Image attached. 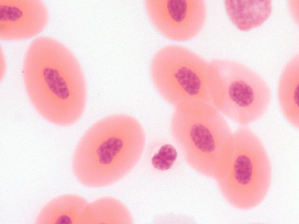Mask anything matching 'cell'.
<instances>
[{
	"label": "cell",
	"mask_w": 299,
	"mask_h": 224,
	"mask_svg": "<svg viewBox=\"0 0 299 224\" xmlns=\"http://www.w3.org/2000/svg\"><path fill=\"white\" fill-rule=\"evenodd\" d=\"M63 49L54 38L38 37L28 48L23 65L24 83L31 102L43 116L57 123L70 120L78 111L68 100L70 90Z\"/></svg>",
	"instance_id": "1"
},
{
	"label": "cell",
	"mask_w": 299,
	"mask_h": 224,
	"mask_svg": "<svg viewBox=\"0 0 299 224\" xmlns=\"http://www.w3.org/2000/svg\"><path fill=\"white\" fill-rule=\"evenodd\" d=\"M150 70L157 90L171 103L215 106L214 75L209 62L190 49L175 44L161 48L153 56Z\"/></svg>",
	"instance_id": "2"
},
{
	"label": "cell",
	"mask_w": 299,
	"mask_h": 224,
	"mask_svg": "<svg viewBox=\"0 0 299 224\" xmlns=\"http://www.w3.org/2000/svg\"><path fill=\"white\" fill-rule=\"evenodd\" d=\"M209 63L214 76L215 108L239 125H248L263 117L272 98L271 90L263 78L232 60L214 59Z\"/></svg>",
	"instance_id": "3"
},
{
	"label": "cell",
	"mask_w": 299,
	"mask_h": 224,
	"mask_svg": "<svg viewBox=\"0 0 299 224\" xmlns=\"http://www.w3.org/2000/svg\"><path fill=\"white\" fill-rule=\"evenodd\" d=\"M125 118L109 116L86 131L74 151L72 168L83 185L100 188L112 184L125 152Z\"/></svg>",
	"instance_id": "4"
},
{
	"label": "cell",
	"mask_w": 299,
	"mask_h": 224,
	"mask_svg": "<svg viewBox=\"0 0 299 224\" xmlns=\"http://www.w3.org/2000/svg\"><path fill=\"white\" fill-rule=\"evenodd\" d=\"M178 141L187 162L202 171L215 169L225 142L232 132L224 116L206 104H182L175 113Z\"/></svg>",
	"instance_id": "5"
},
{
	"label": "cell",
	"mask_w": 299,
	"mask_h": 224,
	"mask_svg": "<svg viewBox=\"0 0 299 224\" xmlns=\"http://www.w3.org/2000/svg\"><path fill=\"white\" fill-rule=\"evenodd\" d=\"M48 18L47 7L41 0H0V38L27 39L40 33Z\"/></svg>",
	"instance_id": "6"
},
{
	"label": "cell",
	"mask_w": 299,
	"mask_h": 224,
	"mask_svg": "<svg viewBox=\"0 0 299 224\" xmlns=\"http://www.w3.org/2000/svg\"><path fill=\"white\" fill-rule=\"evenodd\" d=\"M299 66L298 55L292 58L283 69L279 78L278 97L281 110L287 121L299 129Z\"/></svg>",
	"instance_id": "7"
},
{
	"label": "cell",
	"mask_w": 299,
	"mask_h": 224,
	"mask_svg": "<svg viewBox=\"0 0 299 224\" xmlns=\"http://www.w3.org/2000/svg\"><path fill=\"white\" fill-rule=\"evenodd\" d=\"M224 4L231 22L243 31L260 26L270 16L272 10L269 0H225Z\"/></svg>",
	"instance_id": "8"
},
{
	"label": "cell",
	"mask_w": 299,
	"mask_h": 224,
	"mask_svg": "<svg viewBox=\"0 0 299 224\" xmlns=\"http://www.w3.org/2000/svg\"><path fill=\"white\" fill-rule=\"evenodd\" d=\"M177 157L175 148L171 144H166L161 147L158 152L154 155L151 162L156 169L161 171L167 170L172 167Z\"/></svg>",
	"instance_id": "9"
}]
</instances>
